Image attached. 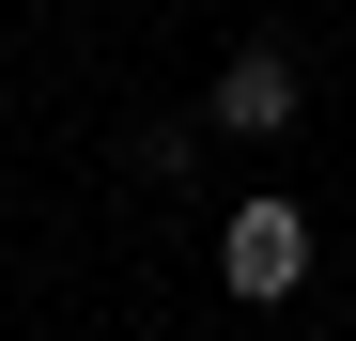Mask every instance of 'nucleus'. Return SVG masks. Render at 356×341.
Instances as JSON below:
<instances>
[{
	"label": "nucleus",
	"instance_id": "nucleus-2",
	"mask_svg": "<svg viewBox=\"0 0 356 341\" xmlns=\"http://www.w3.org/2000/svg\"><path fill=\"white\" fill-rule=\"evenodd\" d=\"M279 125H294V63L279 47H232L217 93H202V140H279Z\"/></svg>",
	"mask_w": 356,
	"mask_h": 341
},
{
	"label": "nucleus",
	"instance_id": "nucleus-1",
	"mask_svg": "<svg viewBox=\"0 0 356 341\" xmlns=\"http://www.w3.org/2000/svg\"><path fill=\"white\" fill-rule=\"evenodd\" d=\"M217 279H232L248 310H279L294 279H310V217H294L279 187H264V202H232V233H217Z\"/></svg>",
	"mask_w": 356,
	"mask_h": 341
},
{
	"label": "nucleus",
	"instance_id": "nucleus-3",
	"mask_svg": "<svg viewBox=\"0 0 356 341\" xmlns=\"http://www.w3.org/2000/svg\"><path fill=\"white\" fill-rule=\"evenodd\" d=\"M186 155H202V125H140V140H124V170H140V187H170Z\"/></svg>",
	"mask_w": 356,
	"mask_h": 341
}]
</instances>
